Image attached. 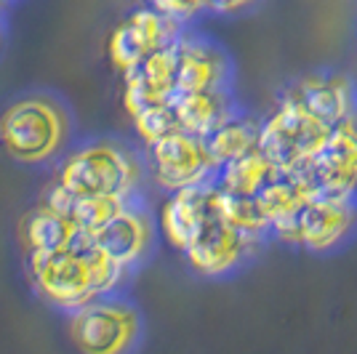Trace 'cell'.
Segmentation results:
<instances>
[{"label": "cell", "instance_id": "5b68a950", "mask_svg": "<svg viewBox=\"0 0 357 354\" xmlns=\"http://www.w3.org/2000/svg\"><path fill=\"white\" fill-rule=\"evenodd\" d=\"M331 128L314 120L298 99L285 91L278 99L275 109L261 120L259 149L275 162L283 174L307 171L317 149L326 144Z\"/></svg>", "mask_w": 357, "mask_h": 354}, {"label": "cell", "instance_id": "484cf974", "mask_svg": "<svg viewBox=\"0 0 357 354\" xmlns=\"http://www.w3.org/2000/svg\"><path fill=\"white\" fill-rule=\"evenodd\" d=\"M259 0H208V14L219 16H238L251 11Z\"/></svg>", "mask_w": 357, "mask_h": 354}, {"label": "cell", "instance_id": "7a4b0ae2", "mask_svg": "<svg viewBox=\"0 0 357 354\" xmlns=\"http://www.w3.org/2000/svg\"><path fill=\"white\" fill-rule=\"evenodd\" d=\"M73 115L59 96L32 91L22 93L0 112V147L22 165L59 162L70 149Z\"/></svg>", "mask_w": 357, "mask_h": 354}, {"label": "cell", "instance_id": "52a82bcc", "mask_svg": "<svg viewBox=\"0 0 357 354\" xmlns=\"http://www.w3.org/2000/svg\"><path fill=\"white\" fill-rule=\"evenodd\" d=\"M147 176L158 190L178 192L216 181V162L211 157L206 139L187 131H174L147 147Z\"/></svg>", "mask_w": 357, "mask_h": 354}, {"label": "cell", "instance_id": "7c38bea8", "mask_svg": "<svg viewBox=\"0 0 357 354\" xmlns=\"http://www.w3.org/2000/svg\"><path fill=\"white\" fill-rule=\"evenodd\" d=\"M216 181L168 192L158 210V232L174 251L184 253L216 216Z\"/></svg>", "mask_w": 357, "mask_h": 354}, {"label": "cell", "instance_id": "cb8c5ba5", "mask_svg": "<svg viewBox=\"0 0 357 354\" xmlns=\"http://www.w3.org/2000/svg\"><path fill=\"white\" fill-rule=\"evenodd\" d=\"M120 77H123V86H120V102H123V109H126V115H128V118L139 115L142 109H147V107H152V104L168 102V99H163L158 91L152 88V83L142 75L139 67L131 70V72L120 75Z\"/></svg>", "mask_w": 357, "mask_h": 354}, {"label": "cell", "instance_id": "4316f807", "mask_svg": "<svg viewBox=\"0 0 357 354\" xmlns=\"http://www.w3.org/2000/svg\"><path fill=\"white\" fill-rule=\"evenodd\" d=\"M6 3H8V0H6Z\"/></svg>", "mask_w": 357, "mask_h": 354}, {"label": "cell", "instance_id": "ac0fdd59", "mask_svg": "<svg viewBox=\"0 0 357 354\" xmlns=\"http://www.w3.org/2000/svg\"><path fill=\"white\" fill-rule=\"evenodd\" d=\"M283 171L269 160L261 149H253L248 155H243L238 160L227 162L216 171V187L224 192L235 194H256L264 187H269Z\"/></svg>", "mask_w": 357, "mask_h": 354}, {"label": "cell", "instance_id": "6da1fadb", "mask_svg": "<svg viewBox=\"0 0 357 354\" xmlns=\"http://www.w3.org/2000/svg\"><path fill=\"white\" fill-rule=\"evenodd\" d=\"M27 275L48 307L73 314L93 298L120 293L131 272L112 261L89 235H80L64 251L27 253Z\"/></svg>", "mask_w": 357, "mask_h": 354}, {"label": "cell", "instance_id": "d6986e66", "mask_svg": "<svg viewBox=\"0 0 357 354\" xmlns=\"http://www.w3.org/2000/svg\"><path fill=\"white\" fill-rule=\"evenodd\" d=\"M259 131H261V120L243 115L240 109L229 120H224L222 125L206 139L216 168H222L227 162L238 160L243 155L259 149Z\"/></svg>", "mask_w": 357, "mask_h": 354}, {"label": "cell", "instance_id": "e0dca14e", "mask_svg": "<svg viewBox=\"0 0 357 354\" xmlns=\"http://www.w3.org/2000/svg\"><path fill=\"white\" fill-rule=\"evenodd\" d=\"M256 197H259V206L264 210L269 222V232H272L280 224L294 222L304 210V206L317 197V187H314V181L310 178L307 171H296V174H280Z\"/></svg>", "mask_w": 357, "mask_h": 354}, {"label": "cell", "instance_id": "9c48e42d", "mask_svg": "<svg viewBox=\"0 0 357 354\" xmlns=\"http://www.w3.org/2000/svg\"><path fill=\"white\" fill-rule=\"evenodd\" d=\"M259 248H261V240L243 235L229 224H224L219 216H213L208 226L184 251V261L197 277L219 280L243 269Z\"/></svg>", "mask_w": 357, "mask_h": 354}, {"label": "cell", "instance_id": "4fadbf2b", "mask_svg": "<svg viewBox=\"0 0 357 354\" xmlns=\"http://www.w3.org/2000/svg\"><path fill=\"white\" fill-rule=\"evenodd\" d=\"M288 91L328 128L357 118V86L342 72H310L288 86Z\"/></svg>", "mask_w": 357, "mask_h": 354}, {"label": "cell", "instance_id": "603a6c76", "mask_svg": "<svg viewBox=\"0 0 357 354\" xmlns=\"http://www.w3.org/2000/svg\"><path fill=\"white\" fill-rule=\"evenodd\" d=\"M142 75L152 83V88L158 91L163 99H171L176 93V72H178V38L174 43L158 48L155 54H149L144 64L139 67Z\"/></svg>", "mask_w": 357, "mask_h": 354}, {"label": "cell", "instance_id": "ba28073f", "mask_svg": "<svg viewBox=\"0 0 357 354\" xmlns=\"http://www.w3.org/2000/svg\"><path fill=\"white\" fill-rule=\"evenodd\" d=\"M184 30L187 27L165 19L152 6L139 3L134 11L120 24H115L112 32L107 35V59L115 67V72H131V70L144 64L149 54L174 43Z\"/></svg>", "mask_w": 357, "mask_h": 354}, {"label": "cell", "instance_id": "44dd1931", "mask_svg": "<svg viewBox=\"0 0 357 354\" xmlns=\"http://www.w3.org/2000/svg\"><path fill=\"white\" fill-rule=\"evenodd\" d=\"M136 197H115V194H93V197H77L73 208V222L77 224L80 235H93L102 226L112 222L123 208Z\"/></svg>", "mask_w": 357, "mask_h": 354}, {"label": "cell", "instance_id": "9a60e30c", "mask_svg": "<svg viewBox=\"0 0 357 354\" xmlns=\"http://www.w3.org/2000/svg\"><path fill=\"white\" fill-rule=\"evenodd\" d=\"M176 109L178 128L195 133L200 139H208L211 133L238 112V104L232 99V91H176L171 96Z\"/></svg>", "mask_w": 357, "mask_h": 354}, {"label": "cell", "instance_id": "3957f363", "mask_svg": "<svg viewBox=\"0 0 357 354\" xmlns=\"http://www.w3.org/2000/svg\"><path fill=\"white\" fill-rule=\"evenodd\" d=\"M144 176L147 162L131 144L118 139H89L61 155L54 181L75 197H139Z\"/></svg>", "mask_w": 357, "mask_h": 354}, {"label": "cell", "instance_id": "8992f818", "mask_svg": "<svg viewBox=\"0 0 357 354\" xmlns=\"http://www.w3.org/2000/svg\"><path fill=\"white\" fill-rule=\"evenodd\" d=\"M357 229V203L317 194L310 200L294 222L275 226L269 237L291 248L310 253H328L342 248Z\"/></svg>", "mask_w": 357, "mask_h": 354}, {"label": "cell", "instance_id": "277c9868", "mask_svg": "<svg viewBox=\"0 0 357 354\" xmlns=\"http://www.w3.org/2000/svg\"><path fill=\"white\" fill-rule=\"evenodd\" d=\"M142 330L136 304L120 293L93 298L67 320L70 341L80 354H131L142 341Z\"/></svg>", "mask_w": 357, "mask_h": 354}, {"label": "cell", "instance_id": "7402d4cb", "mask_svg": "<svg viewBox=\"0 0 357 354\" xmlns=\"http://www.w3.org/2000/svg\"><path fill=\"white\" fill-rule=\"evenodd\" d=\"M131 125H134L136 139L144 144V147H152L155 141H160L165 136H171L174 131H181L178 128V118H176V109L171 99L168 102H158L142 109L139 115L131 118Z\"/></svg>", "mask_w": 357, "mask_h": 354}, {"label": "cell", "instance_id": "8fae6325", "mask_svg": "<svg viewBox=\"0 0 357 354\" xmlns=\"http://www.w3.org/2000/svg\"><path fill=\"white\" fill-rule=\"evenodd\" d=\"M102 251L126 266L128 272H134L136 266L144 264L155 240H158V219L152 216V210L139 203V197L131 200L128 206L120 210L112 222L102 226L99 232L89 235Z\"/></svg>", "mask_w": 357, "mask_h": 354}, {"label": "cell", "instance_id": "2e32d148", "mask_svg": "<svg viewBox=\"0 0 357 354\" xmlns=\"http://www.w3.org/2000/svg\"><path fill=\"white\" fill-rule=\"evenodd\" d=\"M19 237H22V245L27 248V253H54L70 248L80 237V229L70 216L54 210L40 200L22 216Z\"/></svg>", "mask_w": 357, "mask_h": 354}, {"label": "cell", "instance_id": "30bf717a", "mask_svg": "<svg viewBox=\"0 0 357 354\" xmlns=\"http://www.w3.org/2000/svg\"><path fill=\"white\" fill-rule=\"evenodd\" d=\"M307 174L317 194L357 203V118L331 128L326 144L307 165Z\"/></svg>", "mask_w": 357, "mask_h": 354}, {"label": "cell", "instance_id": "5bb4252c", "mask_svg": "<svg viewBox=\"0 0 357 354\" xmlns=\"http://www.w3.org/2000/svg\"><path fill=\"white\" fill-rule=\"evenodd\" d=\"M232 83V64L222 45L197 35H178L176 91H227Z\"/></svg>", "mask_w": 357, "mask_h": 354}, {"label": "cell", "instance_id": "d4e9b609", "mask_svg": "<svg viewBox=\"0 0 357 354\" xmlns=\"http://www.w3.org/2000/svg\"><path fill=\"white\" fill-rule=\"evenodd\" d=\"M144 3L181 27H187L197 16L208 14V0H144Z\"/></svg>", "mask_w": 357, "mask_h": 354}, {"label": "cell", "instance_id": "ffe728a7", "mask_svg": "<svg viewBox=\"0 0 357 354\" xmlns=\"http://www.w3.org/2000/svg\"><path fill=\"white\" fill-rule=\"evenodd\" d=\"M216 216L224 224H229L232 229H238V232L253 237V240L264 243L269 237L267 216L259 206V197H253V194H235L219 190L216 192Z\"/></svg>", "mask_w": 357, "mask_h": 354}]
</instances>
